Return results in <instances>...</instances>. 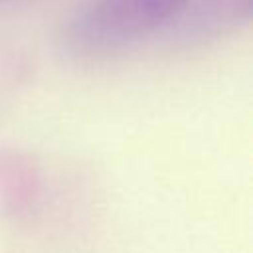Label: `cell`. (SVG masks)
Masks as SVG:
<instances>
[{"mask_svg": "<svg viewBox=\"0 0 253 253\" xmlns=\"http://www.w3.org/2000/svg\"><path fill=\"white\" fill-rule=\"evenodd\" d=\"M188 0H97L75 26V43L85 49L119 47L152 32Z\"/></svg>", "mask_w": 253, "mask_h": 253, "instance_id": "1", "label": "cell"}]
</instances>
